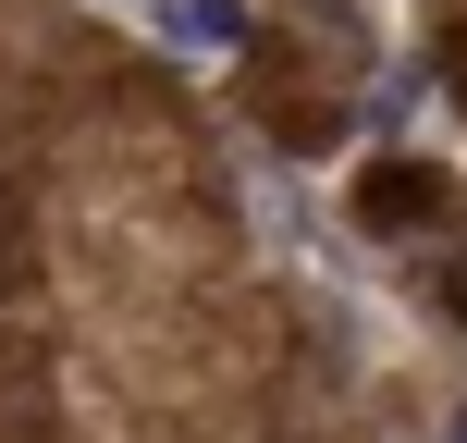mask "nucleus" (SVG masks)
Instances as JSON below:
<instances>
[{
	"instance_id": "1",
	"label": "nucleus",
	"mask_w": 467,
	"mask_h": 443,
	"mask_svg": "<svg viewBox=\"0 0 467 443\" xmlns=\"http://www.w3.org/2000/svg\"><path fill=\"white\" fill-rule=\"evenodd\" d=\"M431 210H443V173H431V161H381L369 185H357V222H369V234H406Z\"/></svg>"
},
{
	"instance_id": "5",
	"label": "nucleus",
	"mask_w": 467,
	"mask_h": 443,
	"mask_svg": "<svg viewBox=\"0 0 467 443\" xmlns=\"http://www.w3.org/2000/svg\"><path fill=\"white\" fill-rule=\"evenodd\" d=\"M443 443H467V419H455V431H443Z\"/></svg>"
},
{
	"instance_id": "4",
	"label": "nucleus",
	"mask_w": 467,
	"mask_h": 443,
	"mask_svg": "<svg viewBox=\"0 0 467 443\" xmlns=\"http://www.w3.org/2000/svg\"><path fill=\"white\" fill-rule=\"evenodd\" d=\"M443 296H455V332H467V247H455V271H443Z\"/></svg>"
},
{
	"instance_id": "3",
	"label": "nucleus",
	"mask_w": 467,
	"mask_h": 443,
	"mask_svg": "<svg viewBox=\"0 0 467 443\" xmlns=\"http://www.w3.org/2000/svg\"><path fill=\"white\" fill-rule=\"evenodd\" d=\"M13 258H25V234H13V197H0V283H13Z\"/></svg>"
},
{
	"instance_id": "2",
	"label": "nucleus",
	"mask_w": 467,
	"mask_h": 443,
	"mask_svg": "<svg viewBox=\"0 0 467 443\" xmlns=\"http://www.w3.org/2000/svg\"><path fill=\"white\" fill-rule=\"evenodd\" d=\"M161 37L210 62V49H234V37H246V13H234V0H161Z\"/></svg>"
}]
</instances>
